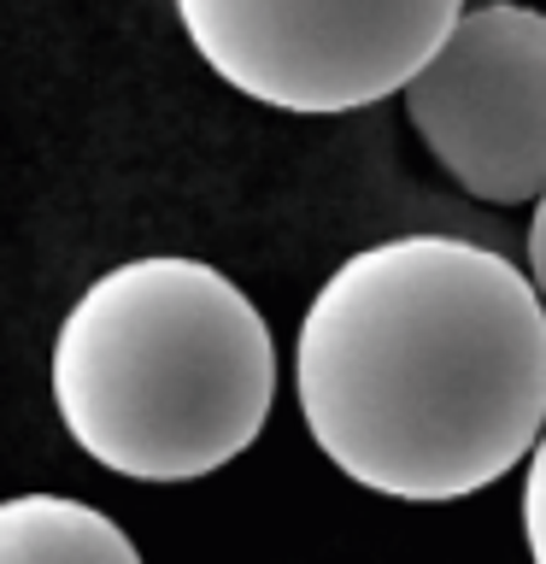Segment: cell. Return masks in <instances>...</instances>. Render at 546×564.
<instances>
[{"mask_svg": "<svg viewBox=\"0 0 546 564\" xmlns=\"http://www.w3.org/2000/svg\"><path fill=\"white\" fill-rule=\"evenodd\" d=\"M523 541H528V558L546 564V430L523 470Z\"/></svg>", "mask_w": 546, "mask_h": 564, "instance_id": "6", "label": "cell"}, {"mask_svg": "<svg viewBox=\"0 0 546 564\" xmlns=\"http://www.w3.org/2000/svg\"><path fill=\"white\" fill-rule=\"evenodd\" d=\"M0 564H141V553L100 506L70 494H12L0 500Z\"/></svg>", "mask_w": 546, "mask_h": 564, "instance_id": "5", "label": "cell"}, {"mask_svg": "<svg viewBox=\"0 0 546 564\" xmlns=\"http://www.w3.org/2000/svg\"><path fill=\"white\" fill-rule=\"evenodd\" d=\"M528 282L546 300V194L535 200V218H528Z\"/></svg>", "mask_w": 546, "mask_h": 564, "instance_id": "7", "label": "cell"}, {"mask_svg": "<svg viewBox=\"0 0 546 564\" xmlns=\"http://www.w3.org/2000/svg\"><path fill=\"white\" fill-rule=\"evenodd\" d=\"M188 47L276 112H352L435 59L465 0H171Z\"/></svg>", "mask_w": 546, "mask_h": 564, "instance_id": "3", "label": "cell"}, {"mask_svg": "<svg viewBox=\"0 0 546 564\" xmlns=\"http://www.w3.org/2000/svg\"><path fill=\"white\" fill-rule=\"evenodd\" d=\"M47 382L65 435L100 470L194 482L259 441L276 400V341L218 264L153 253L77 294Z\"/></svg>", "mask_w": 546, "mask_h": 564, "instance_id": "2", "label": "cell"}, {"mask_svg": "<svg viewBox=\"0 0 546 564\" xmlns=\"http://www.w3.org/2000/svg\"><path fill=\"white\" fill-rule=\"evenodd\" d=\"M294 394L359 488L412 506L482 494L546 430V300L493 247L376 241L312 294Z\"/></svg>", "mask_w": 546, "mask_h": 564, "instance_id": "1", "label": "cell"}, {"mask_svg": "<svg viewBox=\"0 0 546 564\" xmlns=\"http://www.w3.org/2000/svg\"><path fill=\"white\" fill-rule=\"evenodd\" d=\"M405 118L465 194L517 206L546 194V12L465 7L435 59L405 83Z\"/></svg>", "mask_w": 546, "mask_h": 564, "instance_id": "4", "label": "cell"}]
</instances>
